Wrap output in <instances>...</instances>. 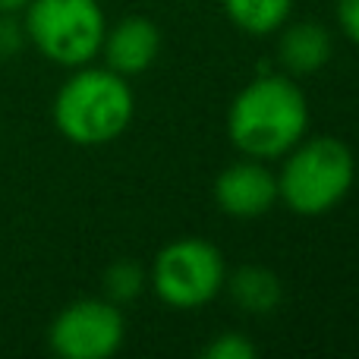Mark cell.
I'll return each mask as SVG.
<instances>
[{"mask_svg": "<svg viewBox=\"0 0 359 359\" xmlns=\"http://www.w3.org/2000/svg\"><path fill=\"white\" fill-rule=\"evenodd\" d=\"M136 114L126 76L114 73L111 67H76L73 76L57 88L50 117L67 142L95 149L107 145L126 133Z\"/></svg>", "mask_w": 359, "mask_h": 359, "instance_id": "cell-2", "label": "cell"}, {"mask_svg": "<svg viewBox=\"0 0 359 359\" xmlns=\"http://www.w3.org/2000/svg\"><path fill=\"white\" fill-rule=\"evenodd\" d=\"M278 174V198L303 217L328 215L347 198L356 180L353 151L334 136L299 139Z\"/></svg>", "mask_w": 359, "mask_h": 359, "instance_id": "cell-3", "label": "cell"}, {"mask_svg": "<svg viewBox=\"0 0 359 359\" xmlns=\"http://www.w3.org/2000/svg\"><path fill=\"white\" fill-rule=\"evenodd\" d=\"M22 29L44 60L76 69L101 54L107 19L98 0H29Z\"/></svg>", "mask_w": 359, "mask_h": 359, "instance_id": "cell-4", "label": "cell"}, {"mask_svg": "<svg viewBox=\"0 0 359 359\" xmlns=\"http://www.w3.org/2000/svg\"><path fill=\"white\" fill-rule=\"evenodd\" d=\"M104 297L111 303H130L136 299L139 293L145 290V271L136 265V262H114L111 268L104 271Z\"/></svg>", "mask_w": 359, "mask_h": 359, "instance_id": "cell-12", "label": "cell"}, {"mask_svg": "<svg viewBox=\"0 0 359 359\" xmlns=\"http://www.w3.org/2000/svg\"><path fill=\"white\" fill-rule=\"evenodd\" d=\"M215 202L224 215L252 221L274 208L278 202V177L259 158H246L224 168L215 180Z\"/></svg>", "mask_w": 359, "mask_h": 359, "instance_id": "cell-7", "label": "cell"}, {"mask_svg": "<svg viewBox=\"0 0 359 359\" xmlns=\"http://www.w3.org/2000/svg\"><path fill=\"white\" fill-rule=\"evenodd\" d=\"M25 41V29L16 19V13H0V60H13L22 50Z\"/></svg>", "mask_w": 359, "mask_h": 359, "instance_id": "cell-14", "label": "cell"}, {"mask_svg": "<svg viewBox=\"0 0 359 359\" xmlns=\"http://www.w3.org/2000/svg\"><path fill=\"white\" fill-rule=\"evenodd\" d=\"M337 22L353 44H359V0H337Z\"/></svg>", "mask_w": 359, "mask_h": 359, "instance_id": "cell-15", "label": "cell"}, {"mask_svg": "<svg viewBox=\"0 0 359 359\" xmlns=\"http://www.w3.org/2000/svg\"><path fill=\"white\" fill-rule=\"evenodd\" d=\"M126 341V318L117 303L82 297L63 306L48 328V347L63 359H107Z\"/></svg>", "mask_w": 359, "mask_h": 359, "instance_id": "cell-6", "label": "cell"}, {"mask_svg": "<svg viewBox=\"0 0 359 359\" xmlns=\"http://www.w3.org/2000/svg\"><path fill=\"white\" fill-rule=\"evenodd\" d=\"M334 54V41L331 32L318 22H293L280 29L278 57L280 67L290 69L293 76H309L318 73Z\"/></svg>", "mask_w": 359, "mask_h": 359, "instance_id": "cell-9", "label": "cell"}, {"mask_svg": "<svg viewBox=\"0 0 359 359\" xmlns=\"http://www.w3.org/2000/svg\"><path fill=\"white\" fill-rule=\"evenodd\" d=\"M25 4H29V0H0V13H22L25 10Z\"/></svg>", "mask_w": 359, "mask_h": 359, "instance_id": "cell-16", "label": "cell"}, {"mask_svg": "<svg viewBox=\"0 0 359 359\" xmlns=\"http://www.w3.org/2000/svg\"><path fill=\"white\" fill-rule=\"evenodd\" d=\"M227 19L246 35H271L290 22L293 0H221Z\"/></svg>", "mask_w": 359, "mask_h": 359, "instance_id": "cell-11", "label": "cell"}, {"mask_svg": "<svg viewBox=\"0 0 359 359\" xmlns=\"http://www.w3.org/2000/svg\"><path fill=\"white\" fill-rule=\"evenodd\" d=\"M205 359H255V344L249 337L236 334V331H224L215 341L205 344Z\"/></svg>", "mask_w": 359, "mask_h": 359, "instance_id": "cell-13", "label": "cell"}, {"mask_svg": "<svg viewBox=\"0 0 359 359\" xmlns=\"http://www.w3.org/2000/svg\"><path fill=\"white\" fill-rule=\"evenodd\" d=\"M104 67L120 76H139L161 54V29L149 16H126L104 32L101 41Z\"/></svg>", "mask_w": 359, "mask_h": 359, "instance_id": "cell-8", "label": "cell"}, {"mask_svg": "<svg viewBox=\"0 0 359 359\" xmlns=\"http://www.w3.org/2000/svg\"><path fill=\"white\" fill-rule=\"evenodd\" d=\"M224 287H227L230 299H233L243 312H249V316H268V312H274L280 306V299H284L280 278L259 265H246V268H240V271L227 274Z\"/></svg>", "mask_w": 359, "mask_h": 359, "instance_id": "cell-10", "label": "cell"}, {"mask_svg": "<svg viewBox=\"0 0 359 359\" xmlns=\"http://www.w3.org/2000/svg\"><path fill=\"white\" fill-rule=\"evenodd\" d=\"M227 265L215 243L174 240L155 255L149 284L170 309H198L224 290Z\"/></svg>", "mask_w": 359, "mask_h": 359, "instance_id": "cell-5", "label": "cell"}, {"mask_svg": "<svg viewBox=\"0 0 359 359\" xmlns=\"http://www.w3.org/2000/svg\"><path fill=\"white\" fill-rule=\"evenodd\" d=\"M309 130V101L290 76H255L227 111V136L246 158H284Z\"/></svg>", "mask_w": 359, "mask_h": 359, "instance_id": "cell-1", "label": "cell"}]
</instances>
